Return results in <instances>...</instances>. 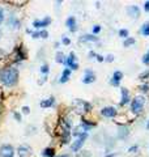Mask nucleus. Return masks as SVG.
Returning <instances> with one entry per match:
<instances>
[{
  "label": "nucleus",
  "mask_w": 149,
  "mask_h": 157,
  "mask_svg": "<svg viewBox=\"0 0 149 157\" xmlns=\"http://www.w3.org/2000/svg\"><path fill=\"white\" fill-rule=\"evenodd\" d=\"M19 80V70L14 67H7L0 71V83L5 87H12Z\"/></svg>",
  "instance_id": "1"
},
{
  "label": "nucleus",
  "mask_w": 149,
  "mask_h": 157,
  "mask_svg": "<svg viewBox=\"0 0 149 157\" xmlns=\"http://www.w3.org/2000/svg\"><path fill=\"white\" fill-rule=\"evenodd\" d=\"M144 103H145V98L143 96H137L132 99V102H131V110H132L133 114H140L141 110L144 108Z\"/></svg>",
  "instance_id": "2"
},
{
  "label": "nucleus",
  "mask_w": 149,
  "mask_h": 157,
  "mask_svg": "<svg viewBox=\"0 0 149 157\" xmlns=\"http://www.w3.org/2000/svg\"><path fill=\"white\" fill-rule=\"evenodd\" d=\"M75 106L77 113L82 114V113H88L90 109H92V105L89 102L84 101V99H75Z\"/></svg>",
  "instance_id": "3"
},
{
  "label": "nucleus",
  "mask_w": 149,
  "mask_h": 157,
  "mask_svg": "<svg viewBox=\"0 0 149 157\" xmlns=\"http://www.w3.org/2000/svg\"><path fill=\"white\" fill-rule=\"evenodd\" d=\"M63 64H64V66H67V68H70L71 71L79 68V64L76 63V55H75L73 51L70 52V55H68V56H65V60H64Z\"/></svg>",
  "instance_id": "4"
},
{
  "label": "nucleus",
  "mask_w": 149,
  "mask_h": 157,
  "mask_svg": "<svg viewBox=\"0 0 149 157\" xmlns=\"http://www.w3.org/2000/svg\"><path fill=\"white\" fill-rule=\"evenodd\" d=\"M17 155H19V157H30L33 155V149L30 145L22 144L17 148Z\"/></svg>",
  "instance_id": "5"
},
{
  "label": "nucleus",
  "mask_w": 149,
  "mask_h": 157,
  "mask_svg": "<svg viewBox=\"0 0 149 157\" xmlns=\"http://www.w3.org/2000/svg\"><path fill=\"white\" fill-rule=\"evenodd\" d=\"M14 156V149L12 145L4 144L0 147V157H13Z\"/></svg>",
  "instance_id": "6"
},
{
  "label": "nucleus",
  "mask_w": 149,
  "mask_h": 157,
  "mask_svg": "<svg viewBox=\"0 0 149 157\" xmlns=\"http://www.w3.org/2000/svg\"><path fill=\"white\" fill-rule=\"evenodd\" d=\"M51 24V19L50 17H45L43 20H34L33 21V26L35 28V29H43V28L49 26V25Z\"/></svg>",
  "instance_id": "7"
},
{
  "label": "nucleus",
  "mask_w": 149,
  "mask_h": 157,
  "mask_svg": "<svg viewBox=\"0 0 149 157\" xmlns=\"http://www.w3.org/2000/svg\"><path fill=\"white\" fill-rule=\"evenodd\" d=\"M86 138L88 136H82V138H77L76 140L73 141V144L71 145V149H72V152H79L80 149L82 148V145H84V143L86 140Z\"/></svg>",
  "instance_id": "8"
},
{
  "label": "nucleus",
  "mask_w": 149,
  "mask_h": 157,
  "mask_svg": "<svg viewBox=\"0 0 149 157\" xmlns=\"http://www.w3.org/2000/svg\"><path fill=\"white\" fill-rule=\"evenodd\" d=\"M94 81H96V73H94L92 70H86L84 77H82V83L84 84H92Z\"/></svg>",
  "instance_id": "9"
},
{
  "label": "nucleus",
  "mask_w": 149,
  "mask_h": 157,
  "mask_svg": "<svg viewBox=\"0 0 149 157\" xmlns=\"http://www.w3.org/2000/svg\"><path fill=\"white\" fill-rule=\"evenodd\" d=\"M101 114L106 118H114L118 114V111H117V109L112 108V106H106V108H103L101 110Z\"/></svg>",
  "instance_id": "10"
},
{
  "label": "nucleus",
  "mask_w": 149,
  "mask_h": 157,
  "mask_svg": "<svg viewBox=\"0 0 149 157\" xmlns=\"http://www.w3.org/2000/svg\"><path fill=\"white\" fill-rule=\"evenodd\" d=\"M122 78H123V72H122V71H115V72L112 73V77H111L110 83H111V85H114V87H118Z\"/></svg>",
  "instance_id": "11"
},
{
  "label": "nucleus",
  "mask_w": 149,
  "mask_h": 157,
  "mask_svg": "<svg viewBox=\"0 0 149 157\" xmlns=\"http://www.w3.org/2000/svg\"><path fill=\"white\" fill-rule=\"evenodd\" d=\"M121 94H122V101H121V106L126 105L130 102V92L127 90V88H121Z\"/></svg>",
  "instance_id": "12"
},
{
  "label": "nucleus",
  "mask_w": 149,
  "mask_h": 157,
  "mask_svg": "<svg viewBox=\"0 0 149 157\" xmlns=\"http://www.w3.org/2000/svg\"><path fill=\"white\" fill-rule=\"evenodd\" d=\"M71 72L72 71L70 68H64L63 70V72H61V76H60V83L61 84H64V83H67L68 80H70V77H71Z\"/></svg>",
  "instance_id": "13"
},
{
  "label": "nucleus",
  "mask_w": 149,
  "mask_h": 157,
  "mask_svg": "<svg viewBox=\"0 0 149 157\" xmlns=\"http://www.w3.org/2000/svg\"><path fill=\"white\" fill-rule=\"evenodd\" d=\"M54 103H55V98L52 97H49L47 99H43V101L41 102V108L42 109H46V108H51V106H54Z\"/></svg>",
  "instance_id": "14"
},
{
  "label": "nucleus",
  "mask_w": 149,
  "mask_h": 157,
  "mask_svg": "<svg viewBox=\"0 0 149 157\" xmlns=\"http://www.w3.org/2000/svg\"><path fill=\"white\" fill-rule=\"evenodd\" d=\"M127 10H128L130 16H132L133 19H137V17L140 16V9H139V7H136V5H131Z\"/></svg>",
  "instance_id": "15"
},
{
  "label": "nucleus",
  "mask_w": 149,
  "mask_h": 157,
  "mask_svg": "<svg viewBox=\"0 0 149 157\" xmlns=\"http://www.w3.org/2000/svg\"><path fill=\"white\" fill-rule=\"evenodd\" d=\"M80 42H98V37L93 34H84L80 38Z\"/></svg>",
  "instance_id": "16"
},
{
  "label": "nucleus",
  "mask_w": 149,
  "mask_h": 157,
  "mask_svg": "<svg viewBox=\"0 0 149 157\" xmlns=\"http://www.w3.org/2000/svg\"><path fill=\"white\" fill-rule=\"evenodd\" d=\"M65 25H67V26L70 28L71 31H76V19H75L73 16L68 17L67 21H65Z\"/></svg>",
  "instance_id": "17"
},
{
  "label": "nucleus",
  "mask_w": 149,
  "mask_h": 157,
  "mask_svg": "<svg viewBox=\"0 0 149 157\" xmlns=\"http://www.w3.org/2000/svg\"><path fill=\"white\" fill-rule=\"evenodd\" d=\"M31 35L33 38H47L49 33L46 30H41V31H34V33H31Z\"/></svg>",
  "instance_id": "18"
},
{
  "label": "nucleus",
  "mask_w": 149,
  "mask_h": 157,
  "mask_svg": "<svg viewBox=\"0 0 149 157\" xmlns=\"http://www.w3.org/2000/svg\"><path fill=\"white\" fill-rule=\"evenodd\" d=\"M42 156L43 157H55V149H54V148H46V149H43Z\"/></svg>",
  "instance_id": "19"
},
{
  "label": "nucleus",
  "mask_w": 149,
  "mask_h": 157,
  "mask_svg": "<svg viewBox=\"0 0 149 157\" xmlns=\"http://www.w3.org/2000/svg\"><path fill=\"white\" fill-rule=\"evenodd\" d=\"M141 34L143 35H145V37H148L149 35V22H145L143 26H141Z\"/></svg>",
  "instance_id": "20"
},
{
  "label": "nucleus",
  "mask_w": 149,
  "mask_h": 157,
  "mask_svg": "<svg viewBox=\"0 0 149 157\" xmlns=\"http://www.w3.org/2000/svg\"><path fill=\"white\" fill-rule=\"evenodd\" d=\"M9 25L12 28H14V29H19L20 28V21L19 20H16L14 17H10V20H9Z\"/></svg>",
  "instance_id": "21"
},
{
  "label": "nucleus",
  "mask_w": 149,
  "mask_h": 157,
  "mask_svg": "<svg viewBox=\"0 0 149 157\" xmlns=\"http://www.w3.org/2000/svg\"><path fill=\"white\" fill-rule=\"evenodd\" d=\"M64 60H65V56H64V54L61 51H59L56 54V62L58 63H64Z\"/></svg>",
  "instance_id": "22"
},
{
  "label": "nucleus",
  "mask_w": 149,
  "mask_h": 157,
  "mask_svg": "<svg viewBox=\"0 0 149 157\" xmlns=\"http://www.w3.org/2000/svg\"><path fill=\"white\" fill-rule=\"evenodd\" d=\"M135 38H131V37H128V38H127L126 39V41H124V43H123V46H124V47H128V46H131V45H133V43H135Z\"/></svg>",
  "instance_id": "23"
},
{
  "label": "nucleus",
  "mask_w": 149,
  "mask_h": 157,
  "mask_svg": "<svg viewBox=\"0 0 149 157\" xmlns=\"http://www.w3.org/2000/svg\"><path fill=\"white\" fill-rule=\"evenodd\" d=\"M41 72L43 75H49L50 72V67H49V64H43V66L41 67Z\"/></svg>",
  "instance_id": "24"
},
{
  "label": "nucleus",
  "mask_w": 149,
  "mask_h": 157,
  "mask_svg": "<svg viewBox=\"0 0 149 157\" xmlns=\"http://www.w3.org/2000/svg\"><path fill=\"white\" fill-rule=\"evenodd\" d=\"M119 37H122V38H128V30L127 29H121L119 30Z\"/></svg>",
  "instance_id": "25"
},
{
  "label": "nucleus",
  "mask_w": 149,
  "mask_h": 157,
  "mask_svg": "<svg viewBox=\"0 0 149 157\" xmlns=\"http://www.w3.org/2000/svg\"><path fill=\"white\" fill-rule=\"evenodd\" d=\"M143 63H144V64H147V66L149 64V50L147 51V54H145V55L143 56Z\"/></svg>",
  "instance_id": "26"
},
{
  "label": "nucleus",
  "mask_w": 149,
  "mask_h": 157,
  "mask_svg": "<svg viewBox=\"0 0 149 157\" xmlns=\"http://www.w3.org/2000/svg\"><path fill=\"white\" fill-rule=\"evenodd\" d=\"M148 77H149V70L145 71V72H143V73H141L140 76H139L140 80H145V78H148Z\"/></svg>",
  "instance_id": "27"
},
{
  "label": "nucleus",
  "mask_w": 149,
  "mask_h": 157,
  "mask_svg": "<svg viewBox=\"0 0 149 157\" xmlns=\"http://www.w3.org/2000/svg\"><path fill=\"white\" fill-rule=\"evenodd\" d=\"M100 31H101V26H100V25H94V26H93V35L94 34H98Z\"/></svg>",
  "instance_id": "28"
},
{
  "label": "nucleus",
  "mask_w": 149,
  "mask_h": 157,
  "mask_svg": "<svg viewBox=\"0 0 149 157\" xmlns=\"http://www.w3.org/2000/svg\"><path fill=\"white\" fill-rule=\"evenodd\" d=\"M61 42H63V45L68 46V45L71 43V39H70V38H67V37H63V38H61Z\"/></svg>",
  "instance_id": "29"
},
{
  "label": "nucleus",
  "mask_w": 149,
  "mask_h": 157,
  "mask_svg": "<svg viewBox=\"0 0 149 157\" xmlns=\"http://www.w3.org/2000/svg\"><path fill=\"white\" fill-rule=\"evenodd\" d=\"M140 90H143V92H148V90H149V85H148V84L141 85V87H140Z\"/></svg>",
  "instance_id": "30"
},
{
  "label": "nucleus",
  "mask_w": 149,
  "mask_h": 157,
  "mask_svg": "<svg viewBox=\"0 0 149 157\" xmlns=\"http://www.w3.org/2000/svg\"><path fill=\"white\" fill-rule=\"evenodd\" d=\"M105 60H106V62H110V63H111V62H114V55H111V54H110V55H107L106 58H105Z\"/></svg>",
  "instance_id": "31"
},
{
  "label": "nucleus",
  "mask_w": 149,
  "mask_h": 157,
  "mask_svg": "<svg viewBox=\"0 0 149 157\" xmlns=\"http://www.w3.org/2000/svg\"><path fill=\"white\" fill-rule=\"evenodd\" d=\"M137 149H139V147L137 145H132V147H130V149H128V152H132V153H135Z\"/></svg>",
  "instance_id": "32"
},
{
  "label": "nucleus",
  "mask_w": 149,
  "mask_h": 157,
  "mask_svg": "<svg viewBox=\"0 0 149 157\" xmlns=\"http://www.w3.org/2000/svg\"><path fill=\"white\" fill-rule=\"evenodd\" d=\"M29 113H30V109H29V106H24V108H22V114H26V115H28Z\"/></svg>",
  "instance_id": "33"
},
{
  "label": "nucleus",
  "mask_w": 149,
  "mask_h": 157,
  "mask_svg": "<svg viewBox=\"0 0 149 157\" xmlns=\"http://www.w3.org/2000/svg\"><path fill=\"white\" fill-rule=\"evenodd\" d=\"M3 21H4V10L0 8V24H1Z\"/></svg>",
  "instance_id": "34"
},
{
  "label": "nucleus",
  "mask_w": 149,
  "mask_h": 157,
  "mask_svg": "<svg viewBox=\"0 0 149 157\" xmlns=\"http://www.w3.org/2000/svg\"><path fill=\"white\" fill-rule=\"evenodd\" d=\"M144 10H145V12H149V1L144 3Z\"/></svg>",
  "instance_id": "35"
},
{
  "label": "nucleus",
  "mask_w": 149,
  "mask_h": 157,
  "mask_svg": "<svg viewBox=\"0 0 149 157\" xmlns=\"http://www.w3.org/2000/svg\"><path fill=\"white\" fill-rule=\"evenodd\" d=\"M96 59L98 60V62H103V60H105V58H103L102 55H97V56H96Z\"/></svg>",
  "instance_id": "36"
},
{
  "label": "nucleus",
  "mask_w": 149,
  "mask_h": 157,
  "mask_svg": "<svg viewBox=\"0 0 149 157\" xmlns=\"http://www.w3.org/2000/svg\"><path fill=\"white\" fill-rule=\"evenodd\" d=\"M14 118H16V119L19 120V122H21V115H20L19 113H14Z\"/></svg>",
  "instance_id": "37"
},
{
  "label": "nucleus",
  "mask_w": 149,
  "mask_h": 157,
  "mask_svg": "<svg viewBox=\"0 0 149 157\" xmlns=\"http://www.w3.org/2000/svg\"><path fill=\"white\" fill-rule=\"evenodd\" d=\"M58 157H70V156H68V155H59Z\"/></svg>",
  "instance_id": "38"
},
{
  "label": "nucleus",
  "mask_w": 149,
  "mask_h": 157,
  "mask_svg": "<svg viewBox=\"0 0 149 157\" xmlns=\"http://www.w3.org/2000/svg\"><path fill=\"white\" fill-rule=\"evenodd\" d=\"M115 155H114V153H112V155H107V156H105V157H114Z\"/></svg>",
  "instance_id": "39"
},
{
  "label": "nucleus",
  "mask_w": 149,
  "mask_h": 157,
  "mask_svg": "<svg viewBox=\"0 0 149 157\" xmlns=\"http://www.w3.org/2000/svg\"><path fill=\"white\" fill-rule=\"evenodd\" d=\"M147 128H148V130H149V122H148V124H147Z\"/></svg>",
  "instance_id": "40"
}]
</instances>
